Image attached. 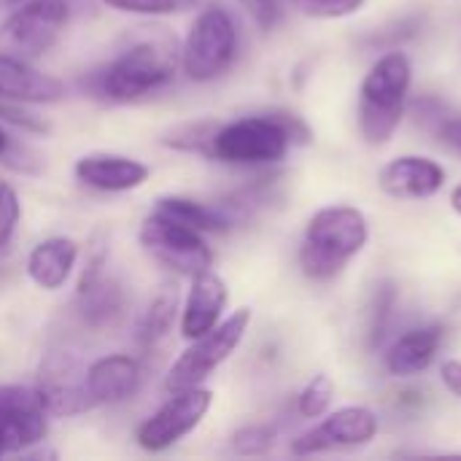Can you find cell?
Returning <instances> with one entry per match:
<instances>
[{"mask_svg": "<svg viewBox=\"0 0 461 461\" xmlns=\"http://www.w3.org/2000/svg\"><path fill=\"white\" fill-rule=\"evenodd\" d=\"M440 381H443V386H446L451 394L461 397V359H448V362H443V367H440Z\"/></svg>", "mask_w": 461, "mask_h": 461, "instance_id": "cell-31", "label": "cell"}, {"mask_svg": "<svg viewBox=\"0 0 461 461\" xmlns=\"http://www.w3.org/2000/svg\"><path fill=\"white\" fill-rule=\"evenodd\" d=\"M108 238L95 232L86 246V262L76 286V316L86 330L105 332L113 330L127 313V292L116 276L108 273Z\"/></svg>", "mask_w": 461, "mask_h": 461, "instance_id": "cell-6", "label": "cell"}, {"mask_svg": "<svg viewBox=\"0 0 461 461\" xmlns=\"http://www.w3.org/2000/svg\"><path fill=\"white\" fill-rule=\"evenodd\" d=\"M332 400H335V381L327 373H319L303 386L297 397V411L303 419H321L324 413H330Z\"/></svg>", "mask_w": 461, "mask_h": 461, "instance_id": "cell-22", "label": "cell"}, {"mask_svg": "<svg viewBox=\"0 0 461 461\" xmlns=\"http://www.w3.org/2000/svg\"><path fill=\"white\" fill-rule=\"evenodd\" d=\"M143 384V367L130 354H105L95 359L84 373V386L92 408H113L138 394Z\"/></svg>", "mask_w": 461, "mask_h": 461, "instance_id": "cell-13", "label": "cell"}, {"mask_svg": "<svg viewBox=\"0 0 461 461\" xmlns=\"http://www.w3.org/2000/svg\"><path fill=\"white\" fill-rule=\"evenodd\" d=\"M216 127H219V122H213V119L189 122V124L176 127L165 143H170L173 149H181V151H192V154H203V157H208L211 138H213Z\"/></svg>", "mask_w": 461, "mask_h": 461, "instance_id": "cell-23", "label": "cell"}, {"mask_svg": "<svg viewBox=\"0 0 461 461\" xmlns=\"http://www.w3.org/2000/svg\"><path fill=\"white\" fill-rule=\"evenodd\" d=\"M22 221V200L8 181H0V249H5Z\"/></svg>", "mask_w": 461, "mask_h": 461, "instance_id": "cell-27", "label": "cell"}, {"mask_svg": "<svg viewBox=\"0 0 461 461\" xmlns=\"http://www.w3.org/2000/svg\"><path fill=\"white\" fill-rule=\"evenodd\" d=\"M311 143L308 124L294 113H254L232 122H219L208 159L224 165H276L292 146Z\"/></svg>", "mask_w": 461, "mask_h": 461, "instance_id": "cell-2", "label": "cell"}, {"mask_svg": "<svg viewBox=\"0 0 461 461\" xmlns=\"http://www.w3.org/2000/svg\"><path fill=\"white\" fill-rule=\"evenodd\" d=\"M276 443V429L270 424H246L232 435V448L240 456H265Z\"/></svg>", "mask_w": 461, "mask_h": 461, "instance_id": "cell-25", "label": "cell"}, {"mask_svg": "<svg viewBox=\"0 0 461 461\" xmlns=\"http://www.w3.org/2000/svg\"><path fill=\"white\" fill-rule=\"evenodd\" d=\"M257 27L273 30L281 22V0H238Z\"/></svg>", "mask_w": 461, "mask_h": 461, "instance_id": "cell-30", "label": "cell"}, {"mask_svg": "<svg viewBox=\"0 0 461 461\" xmlns=\"http://www.w3.org/2000/svg\"><path fill=\"white\" fill-rule=\"evenodd\" d=\"M230 303V289L227 281L216 270H203L192 276L189 294L184 300V308L178 311V330L186 340H194L213 330L227 311Z\"/></svg>", "mask_w": 461, "mask_h": 461, "instance_id": "cell-15", "label": "cell"}, {"mask_svg": "<svg viewBox=\"0 0 461 461\" xmlns=\"http://www.w3.org/2000/svg\"><path fill=\"white\" fill-rule=\"evenodd\" d=\"M178 73L176 41L165 32L132 41L111 62L89 70L81 89L100 103H135L162 92Z\"/></svg>", "mask_w": 461, "mask_h": 461, "instance_id": "cell-1", "label": "cell"}, {"mask_svg": "<svg viewBox=\"0 0 461 461\" xmlns=\"http://www.w3.org/2000/svg\"><path fill=\"white\" fill-rule=\"evenodd\" d=\"M451 208L461 216V184L459 186H454V192H451Z\"/></svg>", "mask_w": 461, "mask_h": 461, "instance_id": "cell-34", "label": "cell"}, {"mask_svg": "<svg viewBox=\"0 0 461 461\" xmlns=\"http://www.w3.org/2000/svg\"><path fill=\"white\" fill-rule=\"evenodd\" d=\"M154 211L203 232V235H213V232H227L232 230L238 221L230 213V208L224 203H200L192 197H178V194H167L159 197Z\"/></svg>", "mask_w": 461, "mask_h": 461, "instance_id": "cell-20", "label": "cell"}, {"mask_svg": "<svg viewBox=\"0 0 461 461\" xmlns=\"http://www.w3.org/2000/svg\"><path fill=\"white\" fill-rule=\"evenodd\" d=\"M73 176H76V181H81L84 186H89L95 192L122 194V192L140 189L149 181L151 170L146 162H140L135 157L97 151V154H84L76 162Z\"/></svg>", "mask_w": 461, "mask_h": 461, "instance_id": "cell-16", "label": "cell"}, {"mask_svg": "<svg viewBox=\"0 0 461 461\" xmlns=\"http://www.w3.org/2000/svg\"><path fill=\"white\" fill-rule=\"evenodd\" d=\"M443 338H446V330L440 324H427V327L408 330L386 351V370L394 378H416V375H421L435 362V357H438V351L443 346Z\"/></svg>", "mask_w": 461, "mask_h": 461, "instance_id": "cell-19", "label": "cell"}, {"mask_svg": "<svg viewBox=\"0 0 461 461\" xmlns=\"http://www.w3.org/2000/svg\"><path fill=\"white\" fill-rule=\"evenodd\" d=\"M438 132H440V138H443L448 146H454V149H459L461 151V119H446L443 127H440Z\"/></svg>", "mask_w": 461, "mask_h": 461, "instance_id": "cell-32", "label": "cell"}, {"mask_svg": "<svg viewBox=\"0 0 461 461\" xmlns=\"http://www.w3.org/2000/svg\"><path fill=\"white\" fill-rule=\"evenodd\" d=\"M378 435V416L365 405H348L335 413H324V419L303 432L292 443L294 456H316L327 451L362 448Z\"/></svg>", "mask_w": 461, "mask_h": 461, "instance_id": "cell-11", "label": "cell"}, {"mask_svg": "<svg viewBox=\"0 0 461 461\" xmlns=\"http://www.w3.org/2000/svg\"><path fill=\"white\" fill-rule=\"evenodd\" d=\"M413 65L405 51H386L373 62L359 86V132L365 143L384 146L405 119Z\"/></svg>", "mask_w": 461, "mask_h": 461, "instance_id": "cell-4", "label": "cell"}, {"mask_svg": "<svg viewBox=\"0 0 461 461\" xmlns=\"http://www.w3.org/2000/svg\"><path fill=\"white\" fill-rule=\"evenodd\" d=\"M78 265V243L65 235H54L32 246L27 254V278L43 289V292H57L68 284Z\"/></svg>", "mask_w": 461, "mask_h": 461, "instance_id": "cell-18", "label": "cell"}, {"mask_svg": "<svg viewBox=\"0 0 461 461\" xmlns=\"http://www.w3.org/2000/svg\"><path fill=\"white\" fill-rule=\"evenodd\" d=\"M84 373L86 367L78 362V357L65 348H54L41 359L35 389L41 392L49 416L65 419L86 413L92 408L84 386Z\"/></svg>", "mask_w": 461, "mask_h": 461, "instance_id": "cell-12", "label": "cell"}, {"mask_svg": "<svg viewBox=\"0 0 461 461\" xmlns=\"http://www.w3.org/2000/svg\"><path fill=\"white\" fill-rule=\"evenodd\" d=\"M197 0H103V5L119 11V14H135V16H170L192 8Z\"/></svg>", "mask_w": 461, "mask_h": 461, "instance_id": "cell-24", "label": "cell"}, {"mask_svg": "<svg viewBox=\"0 0 461 461\" xmlns=\"http://www.w3.org/2000/svg\"><path fill=\"white\" fill-rule=\"evenodd\" d=\"M73 14V0H24L0 22V51L27 62L43 57L62 38Z\"/></svg>", "mask_w": 461, "mask_h": 461, "instance_id": "cell-7", "label": "cell"}, {"mask_svg": "<svg viewBox=\"0 0 461 461\" xmlns=\"http://www.w3.org/2000/svg\"><path fill=\"white\" fill-rule=\"evenodd\" d=\"M176 316H178V292H176V286H162L154 294V300L149 303L146 313L140 316L138 335H135L138 346L151 351L159 343H165L167 335L173 332Z\"/></svg>", "mask_w": 461, "mask_h": 461, "instance_id": "cell-21", "label": "cell"}, {"mask_svg": "<svg viewBox=\"0 0 461 461\" xmlns=\"http://www.w3.org/2000/svg\"><path fill=\"white\" fill-rule=\"evenodd\" d=\"M367 216L354 205H327L316 211L300 243V267L311 281H332L367 246Z\"/></svg>", "mask_w": 461, "mask_h": 461, "instance_id": "cell-3", "label": "cell"}, {"mask_svg": "<svg viewBox=\"0 0 461 461\" xmlns=\"http://www.w3.org/2000/svg\"><path fill=\"white\" fill-rule=\"evenodd\" d=\"M24 105H27V103L3 100V97H0V124H11V127H16V130H22V132H35V135L49 132V124H46L41 116H35L32 111H27Z\"/></svg>", "mask_w": 461, "mask_h": 461, "instance_id": "cell-28", "label": "cell"}, {"mask_svg": "<svg viewBox=\"0 0 461 461\" xmlns=\"http://www.w3.org/2000/svg\"><path fill=\"white\" fill-rule=\"evenodd\" d=\"M297 5L313 19H343L362 11L365 0H297Z\"/></svg>", "mask_w": 461, "mask_h": 461, "instance_id": "cell-29", "label": "cell"}, {"mask_svg": "<svg viewBox=\"0 0 461 461\" xmlns=\"http://www.w3.org/2000/svg\"><path fill=\"white\" fill-rule=\"evenodd\" d=\"M394 308H397V286L392 281H384L378 286V294H375V308H373V321H370V343L373 346H381L386 330H389V321L394 316Z\"/></svg>", "mask_w": 461, "mask_h": 461, "instance_id": "cell-26", "label": "cell"}, {"mask_svg": "<svg viewBox=\"0 0 461 461\" xmlns=\"http://www.w3.org/2000/svg\"><path fill=\"white\" fill-rule=\"evenodd\" d=\"M14 143H16V140H14V138L3 130V124H0V162L8 157V151L14 149Z\"/></svg>", "mask_w": 461, "mask_h": 461, "instance_id": "cell-33", "label": "cell"}, {"mask_svg": "<svg viewBox=\"0 0 461 461\" xmlns=\"http://www.w3.org/2000/svg\"><path fill=\"white\" fill-rule=\"evenodd\" d=\"M0 97L27 105H49L65 97V84L32 68L27 59L0 51Z\"/></svg>", "mask_w": 461, "mask_h": 461, "instance_id": "cell-17", "label": "cell"}, {"mask_svg": "<svg viewBox=\"0 0 461 461\" xmlns=\"http://www.w3.org/2000/svg\"><path fill=\"white\" fill-rule=\"evenodd\" d=\"M238 49L240 32L235 16L224 5L211 3L194 16L178 51V68L189 81L211 84L235 65Z\"/></svg>", "mask_w": 461, "mask_h": 461, "instance_id": "cell-5", "label": "cell"}, {"mask_svg": "<svg viewBox=\"0 0 461 461\" xmlns=\"http://www.w3.org/2000/svg\"><path fill=\"white\" fill-rule=\"evenodd\" d=\"M140 246L170 273L176 276H197L213 265V251L205 240L203 232L159 213L151 211L143 224H140Z\"/></svg>", "mask_w": 461, "mask_h": 461, "instance_id": "cell-9", "label": "cell"}, {"mask_svg": "<svg viewBox=\"0 0 461 461\" xmlns=\"http://www.w3.org/2000/svg\"><path fill=\"white\" fill-rule=\"evenodd\" d=\"M24 0H0V11H11V8H16V5H22Z\"/></svg>", "mask_w": 461, "mask_h": 461, "instance_id": "cell-35", "label": "cell"}, {"mask_svg": "<svg viewBox=\"0 0 461 461\" xmlns=\"http://www.w3.org/2000/svg\"><path fill=\"white\" fill-rule=\"evenodd\" d=\"M378 186L397 200H427L446 186V167L421 154L394 157L381 167Z\"/></svg>", "mask_w": 461, "mask_h": 461, "instance_id": "cell-14", "label": "cell"}, {"mask_svg": "<svg viewBox=\"0 0 461 461\" xmlns=\"http://www.w3.org/2000/svg\"><path fill=\"white\" fill-rule=\"evenodd\" d=\"M213 405V392L205 386L173 392L138 429L135 440L149 454H162L192 435Z\"/></svg>", "mask_w": 461, "mask_h": 461, "instance_id": "cell-10", "label": "cell"}, {"mask_svg": "<svg viewBox=\"0 0 461 461\" xmlns=\"http://www.w3.org/2000/svg\"><path fill=\"white\" fill-rule=\"evenodd\" d=\"M251 324V308H238L227 319H221L213 330L194 338L192 346L173 362L165 375V392H184L203 386L243 343Z\"/></svg>", "mask_w": 461, "mask_h": 461, "instance_id": "cell-8", "label": "cell"}]
</instances>
